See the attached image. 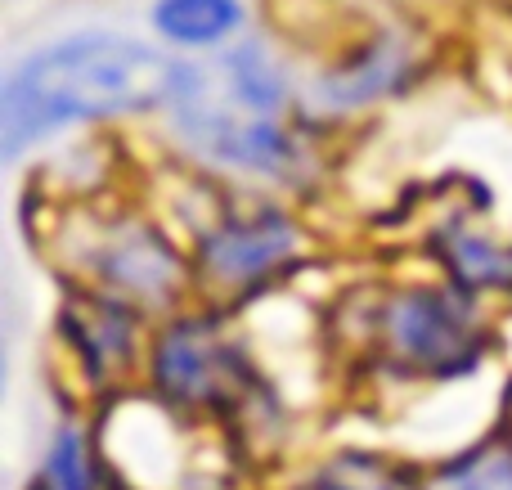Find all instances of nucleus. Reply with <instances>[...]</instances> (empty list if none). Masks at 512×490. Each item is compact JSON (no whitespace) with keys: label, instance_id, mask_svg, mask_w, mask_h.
I'll return each mask as SVG.
<instances>
[{"label":"nucleus","instance_id":"f03ea898","mask_svg":"<svg viewBox=\"0 0 512 490\" xmlns=\"http://www.w3.org/2000/svg\"><path fill=\"white\" fill-rule=\"evenodd\" d=\"M283 113H288V72L270 59L265 45L243 41L225 54L221 68L198 63L194 90L171 108V122L212 162L239 171H274L292 153Z\"/></svg>","mask_w":512,"mask_h":490},{"label":"nucleus","instance_id":"f257e3e1","mask_svg":"<svg viewBox=\"0 0 512 490\" xmlns=\"http://www.w3.org/2000/svg\"><path fill=\"white\" fill-rule=\"evenodd\" d=\"M194 77L198 63L180 59L171 45L113 32L54 41L27 54L5 81V104H0L5 153L18 158L32 140H45L63 126L171 113L194 90Z\"/></svg>","mask_w":512,"mask_h":490},{"label":"nucleus","instance_id":"39448f33","mask_svg":"<svg viewBox=\"0 0 512 490\" xmlns=\"http://www.w3.org/2000/svg\"><path fill=\"white\" fill-rule=\"evenodd\" d=\"M158 387L176 401L189 405H216L243 392V360L212 324H171L167 338L158 342Z\"/></svg>","mask_w":512,"mask_h":490},{"label":"nucleus","instance_id":"ddd939ff","mask_svg":"<svg viewBox=\"0 0 512 490\" xmlns=\"http://www.w3.org/2000/svg\"><path fill=\"white\" fill-rule=\"evenodd\" d=\"M319 490H400V477L373 464V459H342V464L328 468Z\"/></svg>","mask_w":512,"mask_h":490},{"label":"nucleus","instance_id":"6e6552de","mask_svg":"<svg viewBox=\"0 0 512 490\" xmlns=\"http://www.w3.org/2000/svg\"><path fill=\"white\" fill-rule=\"evenodd\" d=\"M243 27L239 0H158L153 5V32L171 50H212L225 45Z\"/></svg>","mask_w":512,"mask_h":490},{"label":"nucleus","instance_id":"0eeeda50","mask_svg":"<svg viewBox=\"0 0 512 490\" xmlns=\"http://www.w3.org/2000/svg\"><path fill=\"white\" fill-rule=\"evenodd\" d=\"M405 72H409L405 45L391 41V36H378V41L364 45L351 63H337L333 72H324V77L315 81V95L324 99L328 108H360V104H369V99L396 90Z\"/></svg>","mask_w":512,"mask_h":490},{"label":"nucleus","instance_id":"9b49d317","mask_svg":"<svg viewBox=\"0 0 512 490\" xmlns=\"http://www.w3.org/2000/svg\"><path fill=\"white\" fill-rule=\"evenodd\" d=\"M41 490H95V464H90L86 437L77 428H63L54 437L41 468Z\"/></svg>","mask_w":512,"mask_h":490},{"label":"nucleus","instance_id":"f8f14e48","mask_svg":"<svg viewBox=\"0 0 512 490\" xmlns=\"http://www.w3.org/2000/svg\"><path fill=\"white\" fill-rule=\"evenodd\" d=\"M436 490H512V455L486 450V455L463 459L459 468L441 477Z\"/></svg>","mask_w":512,"mask_h":490},{"label":"nucleus","instance_id":"423d86ee","mask_svg":"<svg viewBox=\"0 0 512 490\" xmlns=\"http://www.w3.org/2000/svg\"><path fill=\"white\" fill-rule=\"evenodd\" d=\"M99 279L117 297H140V302H167L180 288V261L167 243L144 225H122L108 234L99 252Z\"/></svg>","mask_w":512,"mask_h":490},{"label":"nucleus","instance_id":"20e7f679","mask_svg":"<svg viewBox=\"0 0 512 490\" xmlns=\"http://www.w3.org/2000/svg\"><path fill=\"white\" fill-rule=\"evenodd\" d=\"M297 252H301V234L288 216L256 212V216H230V221L216 225L207 234L198 261H203V275L216 288L243 293V288H256L265 279H274L279 270H288Z\"/></svg>","mask_w":512,"mask_h":490},{"label":"nucleus","instance_id":"9d476101","mask_svg":"<svg viewBox=\"0 0 512 490\" xmlns=\"http://www.w3.org/2000/svg\"><path fill=\"white\" fill-rule=\"evenodd\" d=\"M436 252H441L445 270H450L454 288H508L512 284V243H499L490 234L472 230V225H450L436 234Z\"/></svg>","mask_w":512,"mask_h":490},{"label":"nucleus","instance_id":"7ed1b4c3","mask_svg":"<svg viewBox=\"0 0 512 490\" xmlns=\"http://www.w3.org/2000/svg\"><path fill=\"white\" fill-rule=\"evenodd\" d=\"M387 338L427 374H463L486 347V324L468 288H405L387 311Z\"/></svg>","mask_w":512,"mask_h":490},{"label":"nucleus","instance_id":"1a4fd4ad","mask_svg":"<svg viewBox=\"0 0 512 490\" xmlns=\"http://www.w3.org/2000/svg\"><path fill=\"white\" fill-rule=\"evenodd\" d=\"M68 338L90 369L126 365L131 356V311L117 297H77L68 306Z\"/></svg>","mask_w":512,"mask_h":490}]
</instances>
